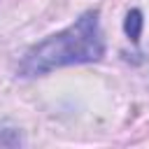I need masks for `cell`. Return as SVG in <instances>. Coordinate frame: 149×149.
I'll use <instances>...</instances> for the list:
<instances>
[{
  "instance_id": "6da1fadb",
  "label": "cell",
  "mask_w": 149,
  "mask_h": 149,
  "mask_svg": "<svg viewBox=\"0 0 149 149\" xmlns=\"http://www.w3.org/2000/svg\"><path fill=\"white\" fill-rule=\"evenodd\" d=\"M102 54H105V42L100 33L98 12H86L65 30L49 35L47 40L30 47L19 63V74L35 77L54 68L98 61Z\"/></svg>"
},
{
  "instance_id": "7a4b0ae2",
  "label": "cell",
  "mask_w": 149,
  "mask_h": 149,
  "mask_svg": "<svg viewBox=\"0 0 149 149\" xmlns=\"http://www.w3.org/2000/svg\"><path fill=\"white\" fill-rule=\"evenodd\" d=\"M126 35L133 40V42H137L140 40V30H142V14L137 12V9H133V12H128V16H126Z\"/></svg>"
}]
</instances>
